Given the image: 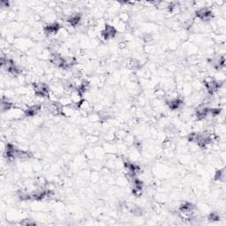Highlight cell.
Wrapping results in <instances>:
<instances>
[{
	"mask_svg": "<svg viewBox=\"0 0 226 226\" xmlns=\"http://www.w3.org/2000/svg\"><path fill=\"white\" fill-rule=\"evenodd\" d=\"M70 96H71L72 102H73L74 106L76 109L79 108L80 104L82 102V100H83V97H82V94L80 93V92L78 89H74L73 91H72Z\"/></svg>",
	"mask_w": 226,
	"mask_h": 226,
	"instance_id": "6da1fadb",
	"label": "cell"
},
{
	"mask_svg": "<svg viewBox=\"0 0 226 226\" xmlns=\"http://www.w3.org/2000/svg\"><path fill=\"white\" fill-rule=\"evenodd\" d=\"M75 107L74 106V104L72 105H69V106H63L62 108V114L63 116L66 117V118H69V117H72L74 115L75 113Z\"/></svg>",
	"mask_w": 226,
	"mask_h": 226,
	"instance_id": "7a4b0ae2",
	"label": "cell"
},
{
	"mask_svg": "<svg viewBox=\"0 0 226 226\" xmlns=\"http://www.w3.org/2000/svg\"><path fill=\"white\" fill-rule=\"evenodd\" d=\"M79 109L81 110V111H85L87 113H91V110H93V106L91 105L90 102L88 101V100H82V102L79 105Z\"/></svg>",
	"mask_w": 226,
	"mask_h": 226,
	"instance_id": "3957f363",
	"label": "cell"
},
{
	"mask_svg": "<svg viewBox=\"0 0 226 226\" xmlns=\"http://www.w3.org/2000/svg\"><path fill=\"white\" fill-rule=\"evenodd\" d=\"M58 104L61 106H69L73 104V102H72L71 96L67 95H63L62 96H60L58 99Z\"/></svg>",
	"mask_w": 226,
	"mask_h": 226,
	"instance_id": "277c9868",
	"label": "cell"
},
{
	"mask_svg": "<svg viewBox=\"0 0 226 226\" xmlns=\"http://www.w3.org/2000/svg\"><path fill=\"white\" fill-rule=\"evenodd\" d=\"M102 148H104L106 153L110 154V155H113V154H115L117 152V148L113 145L111 142H109V141H106V143H104Z\"/></svg>",
	"mask_w": 226,
	"mask_h": 226,
	"instance_id": "5b68a950",
	"label": "cell"
},
{
	"mask_svg": "<svg viewBox=\"0 0 226 226\" xmlns=\"http://www.w3.org/2000/svg\"><path fill=\"white\" fill-rule=\"evenodd\" d=\"M14 91L16 92L17 94L21 95V96L30 94V89H29V88L27 87V86H24V85L17 87V88L14 89Z\"/></svg>",
	"mask_w": 226,
	"mask_h": 226,
	"instance_id": "8992f818",
	"label": "cell"
},
{
	"mask_svg": "<svg viewBox=\"0 0 226 226\" xmlns=\"http://www.w3.org/2000/svg\"><path fill=\"white\" fill-rule=\"evenodd\" d=\"M214 179L215 181H218V182H223L224 181V179H225V171H224V168L220 169V170H218L217 172H215Z\"/></svg>",
	"mask_w": 226,
	"mask_h": 226,
	"instance_id": "52a82bcc",
	"label": "cell"
},
{
	"mask_svg": "<svg viewBox=\"0 0 226 226\" xmlns=\"http://www.w3.org/2000/svg\"><path fill=\"white\" fill-rule=\"evenodd\" d=\"M94 152H95V157L102 159L104 157V155L106 154L105 150L102 147H95L94 148Z\"/></svg>",
	"mask_w": 226,
	"mask_h": 226,
	"instance_id": "ba28073f",
	"label": "cell"
},
{
	"mask_svg": "<svg viewBox=\"0 0 226 226\" xmlns=\"http://www.w3.org/2000/svg\"><path fill=\"white\" fill-rule=\"evenodd\" d=\"M88 119L89 121H91L92 123H96V122H99L101 120V117H100L98 112H91V113H89Z\"/></svg>",
	"mask_w": 226,
	"mask_h": 226,
	"instance_id": "9c48e42d",
	"label": "cell"
},
{
	"mask_svg": "<svg viewBox=\"0 0 226 226\" xmlns=\"http://www.w3.org/2000/svg\"><path fill=\"white\" fill-rule=\"evenodd\" d=\"M118 19L120 20V21L124 22V23H126V24H127V22L130 20V15H129V13L127 12H122V13H120L118 15Z\"/></svg>",
	"mask_w": 226,
	"mask_h": 226,
	"instance_id": "30bf717a",
	"label": "cell"
},
{
	"mask_svg": "<svg viewBox=\"0 0 226 226\" xmlns=\"http://www.w3.org/2000/svg\"><path fill=\"white\" fill-rule=\"evenodd\" d=\"M128 183V179L126 176H121L118 177L116 180V184H118L120 187H126Z\"/></svg>",
	"mask_w": 226,
	"mask_h": 226,
	"instance_id": "8fae6325",
	"label": "cell"
},
{
	"mask_svg": "<svg viewBox=\"0 0 226 226\" xmlns=\"http://www.w3.org/2000/svg\"><path fill=\"white\" fill-rule=\"evenodd\" d=\"M86 140L88 141V143H89V144H95V143L98 142L99 137L95 134H88L86 137Z\"/></svg>",
	"mask_w": 226,
	"mask_h": 226,
	"instance_id": "7c38bea8",
	"label": "cell"
},
{
	"mask_svg": "<svg viewBox=\"0 0 226 226\" xmlns=\"http://www.w3.org/2000/svg\"><path fill=\"white\" fill-rule=\"evenodd\" d=\"M165 94H166V92L162 88H157L156 90H155V92H154V96H155L156 99H162V97L165 96Z\"/></svg>",
	"mask_w": 226,
	"mask_h": 226,
	"instance_id": "4fadbf2b",
	"label": "cell"
},
{
	"mask_svg": "<svg viewBox=\"0 0 226 226\" xmlns=\"http://www.w3.org/2000/svg\"><path fill=\"white\" fill-rule=\"evenodd\" d=\"M192 88H194L196 91H201L202 88H203V85L201 82L199 80H194L192 83Z\"/></svg>",
	"mask_w": 226,
	"mask_h": 226,
	"instance_id": "5bb4252c",
	"label": "cell"
},
{
	"mask_svg": "<svg viewBox=\"0 0 226 226\" xmlns=\"http://www.w3.org/2000/svg\"><path fill=\"white\" fill-rule=\"evenodd\" d=\"M84 155L87 159H94L95 158V152L94 148H87L84 151Z\"/></svg>",
	"mask_w": 226,
	"mask_h": 226,
	"instance_id": "9a60e30c",
	"label": "cell"
},
{
	"mask_svg": "<svg viewBox=\"0 0 226 226\" xmlns=\"http://www.w3.org/2000/svg\"><path fill=\"white\" fill-rule=\"evenodd\" d=\"M155 198H156V201L158 202H165L167 201V196L164 193H155Z\"/></svg>",
	"mask_w": 226,
	"mask_h": 226,
	"instance_id": "2e32d148",
	"label": "cell"
},
{
	"mask_svg": "<svg viewBox=\"0 0 226 226\" xmlns=\"http://www.w3.org/2000/svg\"><path fill=\"white\" fill-rule=\"evenodd\" d=\"M90 179L93 183H96L100 179V175L96 171H94L90 173Z\"/></svg>",
	"mask_w": 226,
	"mask_h": 226,
	"instance_id": "e0dca14e",
	"label": "cell"
},
{
	"mask_svg": "<svg viewBox=\"0 0 226 226\" xmlns=\"http://www.w3.org/2000/svg\"><path fill=\"white\" fill-rule=\"evenodd\" d=\"M210 221H218L220 220V215L215 213V212H211L209 215V217H208Z\"/></svg>",
	"mask_w": 226,
	"mask_h": 226,
	"instance_id": "ac0fdd59",
	"label": "cell"
},
{
	"mask_svg": "<svg viewBox=\"0 0 226 226\" xmlns=\"http://www.w3.org/2000/svg\"><path fill=\"white\" fill-rule=\"evenodd\" d=\"M179 161L182 163H188V162H191V157L188 155H186V154H184V155H181L180 156Z\"/></svg>",
	"mask_w": 226,
	"mask_h": 226,
	"instance_id": "d6986e66",
	"label": "cell"
},
{
	"mask_svg": "<svg viewBox=\"0 0 226 226\" xmlns=\"http://www.w3.org/2000/svg\"><path fill=\"white\" fill-rule=\"evenodd\" d=\"M137 104L140 106H145L147 104V99L144 96H140L138 99H137Z\"/></svg>",
	"mask_w": 226,
	"mask_h": 226,
	"instance_id": "ffe728a7",
	"label": "cell"
},
{
	"mask_svg": "<svg viewBox=\"0 0 226 226\" xmlns=\"http://www.w3.org/2000/svg\"><path fill=\"white\" fill-rule=\"evenodd\" d=\"M19 224H21V225H33V224H36V223L32 221V219L26 218V219H23V221L20 222Z\"/></svg>",
	"mask_w": 226,
	"mask_h": 226,
	"instance_id": "44dd1931",
	"label": "cell"
},
{
	"mask_svg": "<svg viewBox=\"0 0 226 226\" xmlns=\"http://www.w3.org/2000/svg\"><path fill=\"white\" fill-rule=\"evenodd\" d=\"M169 47L171 49H176L178 47V42L176 40H172L169 43Z\"/></svg>",
	"mask_w": 226,
	"mask_h": 226,
	"instance_id": "7402d4cb",
	"label": "cell"
},
{
	"mask_svg": "<svg viewBox=\"0 0 226 226\" xmlns=\"http://www.w3.org/2000/svg\"><path fill=\"white\" fill-rule=\"evenodd\" d=\"M145 49H146V52H148V53H154L156 51L155 47H154L153 45H148Z\"/></svg>",
	"mask_w": 226,
	"mask_h": 226,
	"instance_id": "603a6c76",
	"label": "cell"
}]
</instances>
